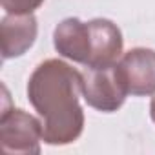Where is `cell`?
Masks as SVG:
<instances>
[{"label": "cell", "mask_w": 155, "mask_h": 155, "mask_svg": "<svg viewBox=\"0 0 155 155\" xmlns=\"http://www.w3.org/2000/svg\"><path fill=\"white\" fill-rule=\"evenodd\" d=\"M82 73L60 58L40 62L28 81V99L42 119L44 142L68 146L84 131Z\"/></svg>", "instance_id": "obj_1"}, {"label": "cell", "mask_w": 155, "mask_h": 155, "mask_svg": "<svg viewBox=\"0 0 155 155\" xmlns=\"http://www.w3.org/2000/svg\"><path fill=\"white\" fill-rule=\"evenodd\" d=\"M42 140V120L20 108L2 110V115H0V148L2 151L38 155Z\"/></svg>", "instance_id": "obj_2"}, {"label": "cell", "mask_w": 155, "mask_h": 155, "mask_svg": "<svg viewBox=\"0 0 155 155\" xmlns=\"http://www.w3.org/2000/svg\"><path fill=\"white\" fill-rule=\"evenodd\" d=\"M82 97L88 106L97 111H117L128 97L117 71V64L108 68H86L82 73Z\"/></svg>", "instance_id": "obj_3"}, {"label": "cell", "mask_w": 155, "mask_h": 155, "mask_svg": "<svg viewBox=\"0 0 155 155\" xmlns=\"http://www.w3.org/2000/svg\"><path fill=\"white\" fill-rule=\"evenodd\" d=\"M117 71L128 95H155V49L133 48L122 53L117 62Z\"/></svg>", "instance_id": "obj_4"}, {"label": "cell", "mask_w": 155, "mask_h": 155, "mask_svg": "<svg viewBox=\"0 0 155 155\" xmlns=\"http://www.w3.org/2000/svg\"><path fill=\"white\" fill-rule=\"evenodd\" d=\"M90 26V60L86 68H108L120 60L124 38L119 26L108 18H93Z\"/></svg>", "instance_id": "obj_5"}, {"label": "cell", "mask_w": 155, "mask_h": 155, "mask_svg": "<svg viewBox=\"0 0 155 155\" xmlns=\"http://www.w3.org/2000/svg\"><path fill=\"white\" fill-rule=\"evenodd\" d=\"M53 46L57 53L77 64L86 66L90 60V26L77 17L64 18L53 31Z\"/></svg>", "instance_id": "obj_6"}, {"label": "cell", "mask_w": 155, "mask_h": 155, "mask_svg": "<svg viewBox=\"0 0 155 155\" xmlns=\"http://www.w3.org/2000/svg\"><path fill=\"white\" fill-rule=\"evenodd\" d=\"M38 24L35 15H6L0 22V40H2V58L22 57L37 40Z\"/></svg>", "instance_id": "obj_7"}, {"label": "cell", "mask_w": 155, "mask_h": 155, "mask_svg": "<svg viewBox=\"0 0 155 155\" xmlns=\"http://www.w3.org/2000/svg\"><path fill=\"white\" fill-rule=\"evenodd\" d=\"M42 4L44 0H0V6L8 15H31Z\"/></svg>", "instance_id": "obj_8"}, {"label": "cell", "mask_w": 155, "mask_h": 155, "mask_svg": "<svg viewBox=\"0 0 155 155\" xmlns=\"http://www.w3.org/2000/svg\"><path fill=\"white\" fill-rule=\"evenodd\" d=\"M150 117H151V120L155 124V95L151 97V102H150Z\"/></svg>", "instance_id": "obj_9"}]
</instances>
